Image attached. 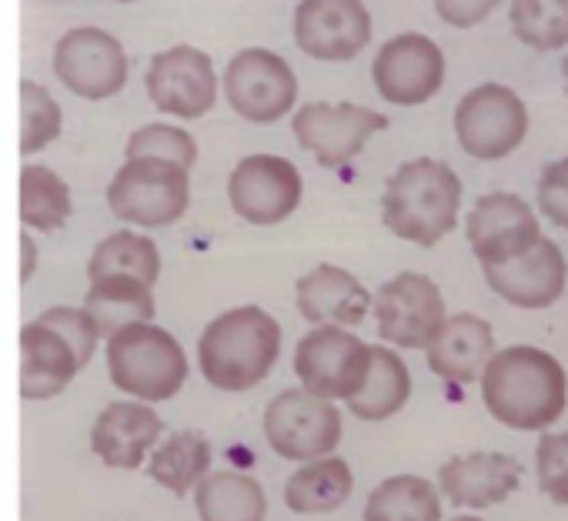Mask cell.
Returning a JSON list of instances; mask_svg holds the SVG:
<instances>
[{"instance_id": "obj_18", "label": "cell", "mask_w": 568, "mask_h": 521, "mask_svg": "<svg viewBox=\"0 0 568 521\" xmlns=\"http://www.w3.org/2000/svg\"><path fill=\"white\" fill-rule=\"evenodd\" d=\"M481 272H485L488 288L501 302L525 308V311L551 308L565 292V257H561V247L548 237H538L515 260H505V265H491Z\"/></svg>"}, {"instance_id": "obj_11", "label": "cell", "mask_w": 568, "mask_h": 521, "mask_svg": "<svg viewBox=\"0 0 568 521\" xmlns=\"http://www.w3.org/2000/svg\"><path fill=\"white\" fill-rule=\"evenodd\" d=\"M382 341L405 351H425L445 325V298L438 285L418 272H402L372 298Z\"/></svg>"}, {"instance_id": "obj_13", "label": "cell", "mask_w": 568, "mask_h": 521, "mask_svg": "<svg viewBox=\"0 0 568 521\" xmlns=\"http://www.w3.org/2000/svg\"><path fill=\"white\" fill-rule=\"evenodd\" d=\"M388 118L362 108V104H328V101H312L302 104L298 114L292 118V134L298 147H305L322 167H345L355 161L368 137L385 131Z\"/></svg>"}, {"instance_id": "obj_23", "label": "cell", "mask_w": 568, "mask_h": 521, "mask_svg": "<svg viewBox=\"0 0 568 521\" xmlns=\"http://www.w3.org/2000/svg\"><path fill=\"white\" fill-rule=\"evenodd\" d=\"M81 371V361L74 348L41 318L28 321L21 328V398L24 401H44L61 395L74 375Z\"/></svg>"}, {"instance_id": "obj_22", "label": "cell", "mask_w": 568, "mask_h": 521, "mask_svg": "<svg viewBox=\"0 0 568 521\" xmlns=\"http://www.w3.org/2000/svg\"><path fill=\"white\" fill-rule=\"evenodd\" d=\"M432 375L452 385H471L481 378L495 355V331L478 315H452L425 348Z\"/></svg>"}, {"instance_id": "obj_19", "label": "cell", "mask_w": 568, "mask_h": 521, "mask_svg": "<svg viewBox=\"0 0 568 521\" xmlns=\"http://www.w3.org/2000/svg\"><path fill=\"white\" fill-rule=\"evenodd\" d=\"M521 484L518 458L505 451H471L455 454L438 468V494H445L455 508L485 511L511 498Z\"/></svg>"}, {"instance_id": "obj_27", "label": "cell", "mask_w": 568, "mask_h": 521, "mask_svg": "<svg viewBox=\"0 0 568 521\" xmlns=\"http://www.w3.org/2000/svg\"><path fill=\"white\" fill-rule=\"evenodd\" d=\"M412 398V371L395 348H372L368 378L358 395L348 398V408L362 421H385L398 415Z\"/></svg>"}, {"instance_id": "obj_12", "label": "cell", "mask_w": 568, "mask_h": 521, "mask_svg": "<svg viewBox=\"0 0 568 521\" xmlns=\"http://www.w3.org/2000/svg\"><path fill=\"white\" fill-rule=\"evenodd\" d=\"M58 81L84 101H108L128 84V54L104 28H71L54 44Z\"/></svg>"}, {"instance_id": "obj_4", "label": "cell", "mask_w": 568, "mask_h": 521, "mask_svg": "<svg viewBox=\"0 0 568 521\" xmlns=\"http://www.w3.org/2000/svg\"><path fill=\"white\" fill-rule=\"evenodd\" d=\"M111 385L134 401H171L187 381V355L181 341L154 321L128 325L108 338Z\"/></svg>"}, {"instance_id": "obj_36", "label": "cell", "mask_w": 568, "mask_h": 521, "mask_svg": "<svg viewBox=\"0 0 568 521\" xmlns=\"http://www.w3.org/2000/svg\"><path fill=\"white\" fill-rule=\"evenodd\" d=\"M41 321L51 325V328L74 348L81 368L94 358L101 335H98V328H94V321H91V315H88L84 308H64V305H61V308H48V311L41 315Z\"/></svg>"}, {"instance_id": "obj_8", "label": "cell", "mask_w": 568, "mask_h": 521, "mask_svg": "<svg viewBox=\"0 0 568 521\" xmlns=\"http://www.w3.org/2000/svg\"><path fill=\"white\" fill-rule=\"evenodd\" d=\"M372 345H365L352 328L322 325L308 331L295 348V375L305 391L325 401H348L368 378Z\"/></svg>"}, {"instance_id": "obj_24", "label": "cell", "mask_w": 568, "mask_h": 521, "mask_svg": "<svg viewBox=\"0 0 568 521\" xmlns=\"http://www.w3.org/2000/svg\"><path fill=\"white\" fill-rule=\"evenodd\" d=\"M355 491L352 464L338 454H325L305 461L288 481H284V504L295 514H328L338 511Z\"/></svg>"}, {"instance_id": "obj_21", "label": "cell", "mask_w": 568, "mask_h": 521, "mask_svg": "<svg viewBox=\"0 0 568 521\" xmlns=\"http://www.w3.org/2000/svg\"><path fill=\"white\" fill-rule=\"evenodd\" d=\"M295 305L298 315L322 328H358L372 311V292L345 268L338 265H318L295 285Z\"/></svg>"}, {"instance_id": "obj_20", "label": "cell", "mask_w": 568, "mask_h": 521, "mask_svg": "<svg viewBox=\"0 0 568 521\" xmlns=\"http://www.w3.org/2000/svg\"><path fill=\"white\" fill-rule=\"evenodd\" d=\"M164 438V418L144 401H111L91 428V451L121 471H138Z\"/></svg>"}, {"instance_id": "obj_3", "label": "cell", "mask_w": 568, "mask_h": 521, "mask_svg": "<svg viewBox=\"0 0 568 521\" xmlns=\"http://www.w3.org/2000/svg\"><path fill=\"white\" fill-rule=\"evenodd\" d=\"M462 207L458 174L435 157L405 161L385 184L382 221L385 227L418 247H435L455 224Z\"/></svg>"}, {"instance_id": "obj_17", "label": "cell", "mask_w": 568, "mask_h": 521, "mask_svg": "<svg viewBox=\"0 0 568 521\" xmlns=\"http://www.w3.org/2000/svg\"><path fill=\"white\" fill-rule=\"evenodd\" d=\"M541 237L535 211L508 191L485 194L468 214V244L481 268L505 265Z\"/></svg>"}, {"instance_id": "obj_42", "label": "cell", "mask_w": 568, "mask_h": 521, "mask_svg": "<svg viewBox=\"0 0 568 521\" xmlns=\"http://www.w3.org/2000/svg\"><path fill=\"white\" fill-rule=\"evenodd\" d=\"M118 4H138V0H118Z\"/></svg>"}, {"instance_id": "obj_5", "label": "cell", "mask_w": 568, "mask_h": 521, "mask_svg": "<svg viewBox=\"0 0 568 521\" xmlns=\"http://www.w3.org/2000/svg\"><path fill=\"white\" fill-rule=\"evenodd\" d=\"M191 204V171L158 157H128L108 184V207L134 227H171Z\"/></svg>"}, {"instance_id": "obj_2", "label": "cell", "mask_w": 568, "mask_h": 521, "mask_svg": "<svg viewBox=\"0 0 568 521\" xmlns=\"http://www.w3.org/2000/svg\"><path fill=\"white\" fill-rule=\"evenodd\" d=\"M281 325L257 305L217 315L197 338V368L217 391L257 388L281 358Z\"/></svg>"}, {"instance_id": "obj_33", "label": "cell", "mask_w": 568, "mask_h": 521, "mask_svg": "<svg viewBox=\"0 0 568 521\" xmlns=\"http://www.w3.org/2000/svg\"><path fill=\"white\" fill-rule=\"evenodd\" d=\"M64 114L54 94L38 81H21V154L31 157L61 137Z\"/></svg>"}, {"instance_id": "obj_37", "label": "cell", "mask_w": 568, "mask_h": 521, "mask_svg": "<svg viewBox=\"0 0 568 521\" xmlns=\"http://www.w3.org/2000/svg\"><path fill=\"white\" fill-rule=\"evenodd\" d=\"M538 207L541 214L568 231V157L548 164L538 177Z\"/></svg>"}, {"instance_id": "obj_7", "label": "cell", "mask_w": 568, "mask_h": 521, "mask_svg": "<svg viewBox=\"0 0 568 521\" xmlns=\"http://www.w3.org/2000/svg\"><path fill=\"white\" fill-rule=\"evenodd\" d=\"M264 441L284 461L305 464L325 458L342 441V415L335 401L305 388H288L264 408Z\"/></svg>"}, {"instance_id": "obj_6", "label": "cell", "mask_w": 568, "mask_h": 521, "mask_svg": "<svg viewBox=\"0 0 568 521\" xmlns=\"http://www.w3.org/2000/svg\"><path fill=\"white\" fill-rule=\"evenodd\" d=\"M221 91L231 111L247 124H274L295 111L298 78L281 54L267 48H244L227 61Z\"/></svg>"}, {"instance_id": "obj_30", "label": "cell", "mask_w": 568, "mask_h": 521, "mask_svg": "<svg viewBox=\"0 0 568 521\" xmlns=\"http://www.w3.org/2000/svg\"><path fill=\"white\" fill-rule=\"evenodd\" d=\"M108 275H128L144 282L148 288L158 285L161 278V251L148 234H138L131 227L108 234L98 241L91 260H88V282L108 278Z\"/></svg>"}, {"instance_id": "obj_25", "label": "cell", "mask_w": 568, "mask_h": 521, "mask_svg": "<svg viewBox=\"0 0 568 521\" xmlns=\"http://www.w3.org/2000/svg\"><path fill=\"white\" fill-rule=\"evenodd\" d=\"M84 311L91 315L101 338L141 321H154V295L144 282L128 275L94 278L84 295Z\"/></svg>"}, {"instance_id": "obj_16", "label": "cell", "mask_w": 568, "mask_h": 521, "mask_svg": "<svg viewBox=\"0 0 568 521\" xmlns=\"http://www.w3.org/2000/svg\"><path fill=\"white\" fill-rule=\"evenodd\" d=\"M375 91L398 108L432 101L445 81V54L425 34H398L382 44L372 64Z\"/></svg>"}, {"instance_id": "obj_28", "label": "cell", "mask_w": 568, "mask_h": 521, "mask_svg": "<svg viewBox=\"0 0 568 521\" xmlns=\"http://www.w3.org/2000/svg\"><path fill=\"white\" fill-rule=\"evenodd\" d=\"M211 468V441L201 431H174L148 454V474L174 498H187Z\"/></svg>"}, {"instance_id": "obj_32", "label": "cell", "mask_w": 568, "mask_h": 521, "mask_svg": "<svg viewBox=\"0 0 568 521\" xmlns=\"http://www.w3.org/2000/svg\"><path fill=\"white\" fill-rule=\"evenodd\" d=\"M515 38L535 51L568 44V0H511Z\"/></svg>"}, {"instance_id": "obj_34", "label": "cell", "mask_w": 568, "mask_h": 521, "mask_svg": "<svg viewBox=\"0 0 568 521\" xmlns=\"http://www.w3.org/2000/svg\"><path fill=\"white\" fill-rule=\"evenodd\" d=\"M128 157H158V161H171L191 171L197 164V141L178 124H164V121L144 124L128 137L124 161Z\"/></svg>"}, {"instance_id": "obj_41", "label": "cell", "mask_w": 568, "mask_h": 521, "mask_svg": "<svg viewBox=\"0 0 568 521\" xmlns=\"http://www.w3.org/2000/svg\"><path fill=\"white\" fill-rule=\"evenodd\" d=\"M561 78H565V94H568V58L561 61Z\"/></svg>"}, {"instance_id": "obj_40", "label": "cell", "mask_w": 568, "mask_h": 521, "mask_svg": "<svg viewBox=\"0 0 568 521\" xmlns=\"http://www.w3.org/2000/svg\"><path fill=\"white\" fill-rule=\"evenodd\" d=\"M452 521H485V518H478V514H458V518H452Z\"/></svg>"}, {"instance_id": "obj_26", "label": "cell", "mask_w": 568, "mask_h": 521, "mask_svg": "<svg viewBox=\"0 0 568 521\" xmlns=\"http://www.w3.org/2000/svg\"><path fill=\"white\" fill-rule=\"evenodd\" d=\"M194 508L201 521H264V488L241 471H207L194 484Z\"/></svg>"}, {"instance_id": "obj_1", "label": "cell", "mask_w": 568, "mask_h": 521, "mask_svg": "<svg viewBox=\"0 0 568 521\" xmlns=\"http://www.w3.org/2000/svg\"><path fill=\"white\" fill-rule=\"evenodd\" d=\"M565 368L531 345L495 351L481 371V401L488 415L515 431L551 428L565 411Z\"/></svg>"}, {"instance_id": "obj_10", "label": "cell", "mask_w": 568, "mask_h": 521, "mask_svg": "<svg viewBox=\"0 0 568 521\" xmlns=\"http://www.w3.org/2000/svg\"><path fill=\"white\" fill-rule=\"evenodd\" d=\"M455 134L465 154L478 161L508 157L528 134L525 101L505 84H481L458 101Z\"/></svg>"}, {"instance_id": "obj_15", "label": "cell", "mask_w": 568, "mask_h": 521, "mask_svg": "<svg viewBox=\"0 0 568 521\" xmlns=\"http://www.w3.org/2000/svg\"><path fill=\"white\" fill-rule=\"evenodd\" d=\"M302 54L342 64L358 58L372 41V14L362 0H302L292 18Z\"/></svg>"}, {"instance_id": "obj_39", "label": "cell", "mask_w": 568, "mask_h": 521, "mask_svg": "<svg viewBox=\"0 0 568 521\" xmlns=\"http://www.w3.org/2000/svg\"><path fill=\"white\" fill-rule=\"evenodd\" d=\"M38 272V244L31 237V231L21 234V285H28Z\"/></svg>"}, {"instance_id": "obj_9", "label": "cell", "mask_w": 568, "mask_h": 521, "mask_svg": "<svg viewBox=\"0 0 568 521\" xmlns=\"http://www.w3.org/2000/svg\"><path fill=\"white\" fill-rule=\"evenodd\" d=\"M302 171L281 154H247L234 164L227 177L231 211L254 227L288 221L302 207Z\"/></svg>"}, {"instance_id": "obj_29", "label": "cell", "mask_w": 568, "mask_h": 521, "mask_svg": "<svg viewBox=\"0 0 568 521\" xmlns=\"http://www.w3.org/2000/svg\"><path fill=\"white\" fill-rule=\"evenodd\" d=\"M365 521H442V494L422 474H392L372 488Z\"/></svg>"}, {"instance_id": "obj_14", "label": "cell", "mask_w": 568, "mask_h": 521, "mask_svg": "<svg viewBox=\"0 0 568 521\" xmlns=\"http://www.w3.org/2000/svg\"><path fill=\"white\" fill-rule=\"evenodd\" d=\"M148 98L168 118L201 121L217 104V71L201 48L174 44L151 58L144 74Z\"/></svg>"}, {"instance_id": "obj_31", "label": "cell", "mask_w": 568, "mask_h": 521, "mask_svg": "<svg viewBox=\"0 0 568 521\" xmlns=\"http://www.w3.org/2000/svg\"><path fill=\"white\" fill-rule=\"evenodd\" d=\"M71 187L68 181L44 167L24 164L21 167V224L24 231H61L71 217Z\"/></svg>"}, {"instance_id": "obj_35", "label": "cell", "mask_w": 568, "mask_h": 521, "mask_svg": "<svg viewBox=\"0 0 568 521\" xmlns=\"http://www.w3.org/2000/svg\"><path fill=\"white\" fill-rule=\"evenodd\" d=\"M538 484L541 491L568 508V431H548L538 441Z\"/></svg>"}, {"instance_id": "obj_38", "label": "cell", "mask_w": 568, "mask_h": 521, "mask_svg": "<svg viewBox=\"0 0 568 521\" xmlns=\"http://www.w3.org/2000/svg\"><path fill=\"white\" fill-rule=\"evenodd\" d=\"M495 8H498V0H435L438 18L452 28H475Z\"/></svg>"}]
</instances>
